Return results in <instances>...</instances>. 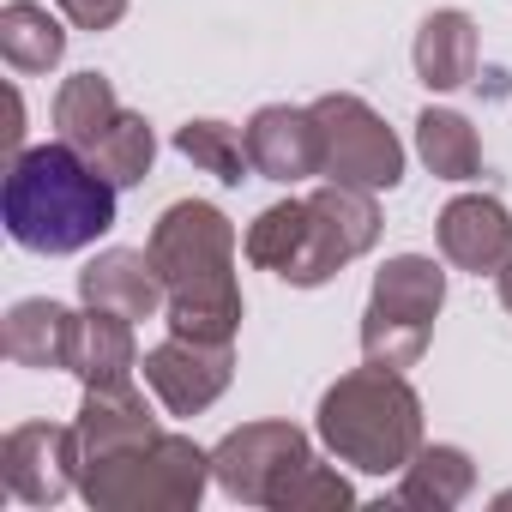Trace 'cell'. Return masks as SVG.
<instances>
[{
	"label": "cell",
	"mask_w": 512,
	"mask_h": 512,
	"mask_svg": "<svg viewBox=\"0 0 512 512\" xmlns=\"http://www.w3.org/2000/svg\"><path fill=\"white\" fill-rule=\"evenodd\" d=\"M115 193L121 187L85 151L55 139V145L19 151L7 163L0 217H7V235L31 253H79L115 229Z\"/></svg>",
	"instance_id": "obj_1"
},
{
	"label": "cell",
	"mask_w": 512,
	"mask_h": 512,
	"mask_svg": "<svg viewBox=\"0 0 512 512\" xmlns=\"http://www.w3.org/2000/svg\"><path fill=\"white\" fill-rule=\"evenodd\" d=\"M151 260L169 290V332L199 344H229L241 326L235 223L205 199H181L151 229Z\"/></svg>",
	"instance_id": "obj_2"
},
{
	"label": "cell",
	"mask_w": 512,
	"mask_h": 512,
	"mask_svg": "<svg viewBox=\"0 0 512 512\" xmlns=\"http://www.w3.org/2000/svg\"><path fill=\"white\" fill-rule=\"evenodd\" d=\"M320 440L338 464L392 476L422 452V398L398 368H356L320 398Z\"/></svg>",
	"instance_id": "obj_3"
},
{
	"label": "cell",
	"mask_w": 512,
	"mask_h": 512,
	"mask_svg": "<svg viewBox=\"0 0 512 512\" xmlns=\"http://www.w3.org/2000/svg\"><path fill=\"white\" fill-rule=\"evenodd\" d=\"M211 476V452H199L187 434H151L115 458L79 464V488L97 512H187L199 506Z\"/></svg>",
	"instance_id": "obj_4"
},
{
	"label": "cell",
	"mask_w": 512,
	"mask_h": 512,
	"mask_svg": "<svg viewBox=\"0 0 512 512\" xmlns=\"http://www.w3.org/2000/svg\"><path fill=\"white\" fill-rule=\"evenodd\" d=\"M446 302V272L422 253H398L380 266L368 314H362V356L374 368H416L428 338H434V314Z\"/></svg>",
	"instance_id": "obj_5"
},
{
	"label": "cell",
	"mask_w": 512,
	"mask_h": 512,
	"mask_svg": "<svg viewBox=\"0 0 512 512\" xmlns=\"http://www.w3.org/2000/svg\"><path fill=\"white\" fill-rule=\"evenodd\" d=\"M314 464V446L296 422H247L211 452V476L241 506H272L284 512L290 482Z\"/></svg>",
	"instance_id": "obj_6"
},
{
	"label": "cell",
	"mask_w": 512,
	"mask_h": 512,
	"mask_svg": "<svg viewBox=\"0 0 512 512\" xmlns=\"http://www.w3.org/2000/svg\"><path fill=\"white\" fill-rule=\"evenodd\" d=\"M320 121V175L344 181V187H398L404 181V145L398 133L350 91H332L320 103H308Z\"/></svg>",
	"instance_id": "obj_7"
},
{
	"label": "cell",
	"mask_w": 512,
	"mask_h": 512,
	"mask_svg": "<svg viewBox=\"0 0 512 512\" xmlns=\"http://www.w3.org/2000/svg\"><path fill=\"white\" fill-rule=\"evenodd\" d=\"M380 241V205L368 187H344V181H326L308 193V229H302V253L284 284L296 290H314L326 278H338L350 260Z\"/></svg>",
	"instance_id": "obj_8"
},
{
	"label": "cell",
	"mask_w": 512,
	"mask_h": 512,
	"mask_svg": "<svg viewBox=\"0 0 512 512\" xmlns=\"http://www.w3.org/2000/svg\"><path fill=\"white\" fill-rule=\"evenodd\" d=\"M139 368H145V380H151V392L163 398L169 416H199L223 398V386L235 374V356H229V344H199V338L169 332V344H157Z\"/></svg>",
	"instance_id": "obj_9"
},
{
	"label": "cell",
	"mask_w": 512,
	"mask_h": 512,
	"mask_svg": "<svg viewBox=\"0 0 512 512\" xmlns=\"http://www.w3.org/2000/svg\"><path fill=\"white\" fill-rule=\"evenodd\" d=\"M0 470H7V488L25 506H55L79 482V428H61V422L13 428L7 446H0Z\"/></svg>",
	"instance_id": "obj_10"
},
{
	"label": "cell",
	"mask_w": 512,
	"mask_h": 512,
	"mask_svg": "<svg viewBox=\"0 0 512 512\" xmlns=\"http://www.w3.org/2000/svg\"><path fill=\"white\" fill-rule=\"evenodd\" d=\"M440 235V253L458 266V272H476V278H500L512 266V211L488 193H464L440 211L434 223Z\"/></svg>",
	"instance_id": "obj_11"
},
{
	"label": "cell",
	"mask_w": 512,
	"mask_h": 512,
	"mask_svg": "<svg viewBox=\"0 0 512 512\" xmlns=\"http://www.w3.org/2000/svg\"><path fill=\"white\" fill-rule=\"evenodd\" d=\"M247 157H253V175L284 181V187L320 175V121H314V109L266 103L247 121Z\"/></svg>",
	"instance_id": "obj_12"
},
{
	"label": "cell",
	"mask_w": 512,
	"mask_h": 512,
	"mask_svg": "<svg viewBox=\"0 0 512 512\" xmlns=\"http://www.w3.org/2000/svg\"><path fill=\"white\" fill-rule=\"evenodd\" d=\"M79 296L85 308H103V314H121V320H151L157 308H169V290H163V272L151 260V247L133 253V247H109L79 272Z\"/></svg>",
	"instance_id": "obj_13"
},
{
	"label": "cell",
	"mask_w": 512,
	"mask_h": 512,
	"mask_svg": "<svg viewBox=\"0 0 512 512\" xmlns=\"http://www.w3.org/2000/svg\"><path fill=\"white\" fill-rule=\"evenodd\" d=\"M73 428H79V464L115 458V452H127V446H139V440H151V434H163L133 386H85V404H79V422H73Z\"/></svg>",
	"instance_id": "obj_14"
},
{
	"label": "cell",
	"mask_w": 512,
	"mask_h": 512,
	"mask_svg": "<svg viewBox=\"0 0 512 512\" xmlns=\"http://www.w3.org/2000/svg\"><path fill=\"white\" fill-rule=\"evenodd\" d=\"M67 368H73L85 386H133V368H139V350H133V320L103 314V308H85V314L73 320V350H67Z\"/></svg>",
	"instance_id": "obj_15"
},
{
	"label": "cell",
	"mask_w": 512,
	"mask_h": 512,
	"mask_svg": "<svg viewBox=\"0 0 512 512\" xmlns=\"http://www.w3.org/2000/svg\"><path fill=\"white\" fill-rule=\"evenodd\" d=\"M416 79L428 91H458L476 79V25L458 7H440L416 31Z\"/></svg>",
	"instance_id": "obj_16"
},
{
	"label": "cell",
	"mask_w": 512,
	"mask_h": 512,
	"mask_svg": "<svg viewBox=\"0 0 512 512\" xmlns=\"http://www.w3.org/2000/svg\"><path fill=\"white\" fill-rule=\"evenodd\" d=\"M73 308L61 302H19L0 326V350L19 368H67V350H73Z\"/></svg>",
	"instance_id": "obj_17"
},
{
	"label": "cell",
	"mask_w": 512,
	"mask_h": 512,
	"mask_svg": "<svg viewBox=\"0 0 512 512\" xmlns=\"http://www.w3.org/2000/svg\"><path fill=\"white\" fill-rule=\"evenodd\" d=\"M121 115H127V109H121V97H115V85H109L103 73H73V79L61 85V97H55V127H61V139H67L73 151H85V157L115 133Z\"/></svg>",
	"instance_id": "obj_18"
},
{
	"label": "cell",
	"mask_w": 512,
	"mask_h": 512,
	"mask_svg": "<svg viewBox=\"0 0 512 512\" xmlns=\"http://www.w3.org/2000/svg\"><path fill=\"white\" fill-rule=\"evenodd\" d=\"M0 55H7L13 73H49L67 55V31L37 0H13V7L0 13Z\"/></svg>",
	"instance_id": "obj_19"
},
{
	"label": "cell",
	"mask_w": 512,
	"mask_h": 512,
	"mask_svg": "<svg viewBox=\"0 0 512 512\" xmlns=\"http://www.w3.org/2000/svg\"><path fill=\"white\" fill-rule=\"evenodd\" d=\"M476 470L458 446H422L410 464H404V482H398V506H428V512H452L464 494H470Z\"/></svg>",
	"instance_id": "obj_20"
},
{
	"label": "cell",
	"mask_w": 512,
	"mask_h": 512,
	"mask_svg": "<svg viewBox=\"0 0 512 512\" xmlns=\"http://www.w3.org/2000/svg\"><path fill=\"white\" fill-rule=\"evenodd\" d=\"M416 151L440 181H470L482 169V145H476L470 121L452 115V109H422L416 115Z\"/></svg>",
	"instance_id": "obj_21"
},
{
	"label": "cell",
	"mask_w": 512,
	"mask_h": 512,
	"mask_svg": "<svg viewBox=\"0 0 512 512\" xmlns=\"http://www.w3.org/2000/svg\"><path fill=\"white\" fill-rule=\"evenodd\" d=\"M302 229H308V199H284V205H266L260 217L247 223V260L260 266V272H278L290 278L296 266V253H302Z\"/></svg>",
	"instance_id": "obj_22"
},
{
	"label": "cell",
	"mask_w": 512,
	"mask_h": 512,
	"mask_svg": "<svg viewBox=\"0 0 512 512\" xmlns=\"http://www.w3.org/2000/svg\"><path fill=\"white\" fill-rule=\"evenodd\" d=\"M175 151H181L193 169H205V175H217V181H229V187H241L247 169H253L247 133H235V127H223V121H187V127L175 133Z\"/></svg>",
	"instance_id": "obj_23"
},
{
	"label": "cell",
	"mask_w": 512,
	"mask_h": 512,
	"mask_svg": "<svg viewBox=\"0 0 512 512\" xmlns=\"http://www.w3.org/2000/svg\"><path fill=\"white\" fill-rule=\"evenodd\" d=\"M55 7H61L79 31H109V25L127 13V0H55Z\"/></svg>",
	"instance_id": "obj_24"
},
{
	"label": "cell",
	"mask_w": 512,
	"mask_h": 512,
	"mask_svg": "<svg viewBox=\"0 0 512 512\" xmlns=\"http://www.w3.org/2000/svg\"><path fill=\"white\" fill-rule=\"evenodd\" d=\"M500 308H506V314H512V266H506V272H500Z\"/></svg>",
	"instance_id": "obj_25"
}]
</instances>
